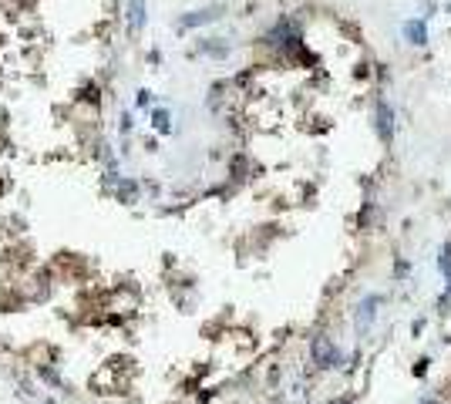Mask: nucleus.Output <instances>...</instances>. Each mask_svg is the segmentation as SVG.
<instances>
[{
    "label": "nucleus",
    "mask_w": 451,
    "mask_h": 404,
    "mask_svg": "<svg viewBox=\"0 0 451 404\" xmlns=\"http://www.w3.org/2000/svg\"><path fill=\"white\" fill-rule=\"evenodd\" d=\"M310 357H313V364H317L320 371H334V367L343 364L340 347L334 344V337H327V334H317V337H313V344H310Z\"/></svg>",
    "instance_id": "obj_1"
},
{
    "label": "nucleus",
    "mask_w": 451,
    "mask_h": 404,
    "mask_svg": "<svg viewBox=\"0 0 451 404\" xmlns=\"http://www.w3.org/2000/svg\"><path fill=\"white\" fill-rule=\"evenodd\" d=\"M377 307H384V297H380V293H371V297H364V300L357 304V313H354V327H357L360 337H364L367 330L374 327Z\"/></svg>",
    "instance_id": "obj_2"
},
{
    "label": "nucleus",
    "mask_w": 451,
    "mask_h": 404,
    "mask_svg": "<svg viewBox=\"0 0 451 404\" xmlns=\"http://www.w3.org/2000/svg\"><path fill=\"white\" fill-rule=\"evenodd\" d=\"M377 135L380 142L394 138V108L387 105V98H377Z\"/></svg>",
    "instance_id": "obj_3"
},
{
    "label": "nucleus",
    "mask_w": 451,
    "mask_h": 404,
    "mask_svg": "<svg viewBox=\"0 0 451 404\" xmlns=\"http://www.w3.org/2000/svg\"><path fill=\"white\" fill-rule=\"evenodd\" d=\"M404 38L411 40L414 47H424V44H428V27H424V20H408V24H404Z\"/></svg>",
    "instance_id": "obj_4"
},
{
    "label": "nucleus",
    "mask_w": 451,
    "mask_h": 404,
    "mask_svg": "<svg viewBox=\"0 0 451 404\" xmlns=\"http://www.w3.org/2000/svg\"><path fill=\"white\" fill-rule=\"evenodd\" d=\"M142 20H145V0H132V34L142 31Z\"/></svg>",
    "instance_id": "obj_5"
},
{
    "label": "nucleus",
    "mask_w": 451,
    "mask_h": 404,
    "mask_svg": "<svg viewBox=\"0 0 451 404\" xmlns=\"http://www.w3.org/2000/svg\"><path fill=\"white\" fill-rule=\"evenodd\" d=\"M438 267H441V273H445V280L451 283V243H445V246H441V256H438Z\"/></svg>",
    "instance_id": "obj_6"
},
{
    "label": "nucleus",
    "mask_w": 451,
    "mask_h": 404,
    "mask_svg": "<svg viewBox=\"0 0 451 404\" xmlns=\"http://www.w3.org/2000/svg\"><path fill=\"white\" fill-rule=\"evenodd\" d=\"M206 20H216V10H202V14L182 17V24H186V27H192V24H206Z\"/></svg>",
    "instance_id": "obj_7"
},
{
    "label": "nucleus",
    "mask_w": 451,
    "mask_h": 404,
    "mask_svg": "<svg viewBox=\"0 0 451 404\" xmlns=\"http://www.w3.org/2000/svg\"><path fill=\"white\" fill-rule=\"evenodd\" d=\"M155 128L158 132H169V115L165 112H155Z\"/></svg>",
    "instance_id": "obj_8"
},
{
    "label": "nucleus",
    "mask_w": 451,
    "mask_h": 404,
    "mask_svg": "<svg viewBox=\"0 0 451 404\" xmlns=\"http://www.w3.org/2000/svg\"><path fill=\"white\" fill-rule=\"evenodd\" d=\"M428 364H431V361H428V357H421V361L414 364V374H417V377H424V374H428Z\"/></svg>",
    "instance_id": "obj_9"
},
{
    "label": "nucleus",
    "mask_w": 451,
    "mask_h": 404,
    "mask_svg": "<svg viewBox=\"0 0 451 404\" xmlns=\"http://www.w3.org/2000/svg\"><path fill=\"white\" fill-rule=\"evenodd\" d=\"M417 404H441V401H438V398H421Z\"/></svg>",
    "instance_id": "obj_10"
},
{
    "label": "nucleus",
    "mask_w": 451,
    "mask_h": 404,
    "mask_svg": "<svg viewBox=\"0 0 451 404\" xmlns=\"http://www.w3.org/2000/svg\"><path fill=\"white\" fill-rule=\"evenodd\" d=\"M441 300H451V283H448V290H445V297H441Z\"/></svg>",
    "instance_id": "obj_11"
},
{
    "label": "nucleus",
    "mask_w": 451,
    "mask_h": 404,
    "mask_svg": "<svg viewBox=\"0 0 451 404\" xmlns=\"http://www.w3.org/2000/svg\"><path fill=\"white\" fill-rule=\"evenodd\" d=\"M448 10H451V3H448Z\"/></svg>",
    "instance_id": "obj_12"
}]
</instances>
